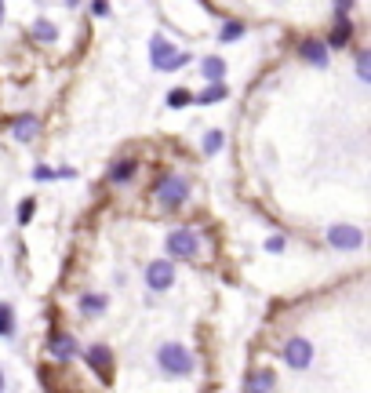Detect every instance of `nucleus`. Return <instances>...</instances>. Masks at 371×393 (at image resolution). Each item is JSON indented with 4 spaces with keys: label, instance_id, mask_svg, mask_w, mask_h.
Listing matches in <instances>:
<instances>
[{
    "label": "nucleus",
    "instance_id": "bb28decb",
    "mask_svg": "<svg viewBox=\"0 0 371 393\" xmlns=\"http://www.w3.org/2000/svg\"><path fill=\"white\" fill-rule=\"evenodd\" d=\"M92 15L106 18V15H109V0H92Z\"/></svg>",
    "mask_w": 371,
    "mask_h": 393
},
{
    "label": "nucleus",
    "instance_id": "4be33fe9",
    "mask_svg": "<svg viewBox=\"0 0 371 393\" xmlns=\"http://www.w3.org/2000/svg\"><path fill=\"white\" fill-rule=\"evenodd\" d=\"M222 142H226V135H222L218 127H211L208 135H204V153H208V157H215V153L222 149Z\"/></svg>",
    "mask_w": 371,
    "mask_h": 393
},
{
    "label": "nucleus",
    "instance_id": "9d476101",
    "mask_svg": "<svg viewBox=\"0 0 371 393\" xmlns=\"http://www.w3.org/2000/svg\"><path fill=\"white\" fill-rule=\"evenodd\" d=\"M48 349H51V357H58V361H70V357H77V354H80V346H77V339H73V335H65V332L51 335Z\"/></svg>",
    "mask_w": 371,
    "mask_h": 393
},
{
    "label": "nucleus",
    "instance_id": "1a4fd4ad",
    "mask_svg": "<svg viewBox=\"0 0 371 393\" xmlns=\"http://www.w3.org/2000/svg\"><path fill=\"white\" fill-rule=\"evenodd\" d=\"M37 131H40V120H37L33 113H22V117H15V124H11V139H15V142H33Z\"/></svg>",
    "mask_w": 371,
    "mask_h": 393
},
{
    "label": "nucleus",
    "instance_id": "4468645a",
    "mask_svg": "<svg viewBox=\"0 0 371 393\" xmlns=\"http://www.w3.org/2000/svg\"><path fill=\"white\" fill-rule=\"evenodd\" d=\"M77 306H80V313H87V317H99V313H106L109 299H106V295H99V292H84Z\"/></svg>",
    "mask_w": 371,
    "mask_h": 393
},
{
    "label": "nucleus",
    "instance_id": "f8f14e48",
    "mask_svg": "<svg viewBox=\"0 0 371 393\" xmlns=\"http://www.w3.org/2000/svg\"><path fill=\"white\" fill-rule=\"evenodd\" d=\"M298 55H302L306 62H313L317 70H324V66H327V48H324L320 40H302V44H298Z\"/></svg>",
    "mask_w": 371,
    "mask_h": 393
},
{
    "label": "nucleus",
    "instance_id": "dca6fc26",
    "mask_svg": "<svg viewBox=\"0 0 371 393\" xmlns=\"http://www.w3.org/2000/svg\"><path fill=\"white\" fill-rule=\"evenodd\" d=\"M229 95V87H226V80H218V84H208L201 95H193V102H201V106H211V102H222Z\"/></svg>",
    "mask_w": 371,
    "mask_h": 393
},
{
    "label": "nucleus",
    "instance_id": "39448f33",
    "mask_svg": "<svg viewBox=\"0 0 371 393\" xmlns=\"http://www.w3.org/2000/svg\"><path fill=\"white\" fill-rule=\"evenodd\" d=\"M284 364H288L291 371H306L313 364V342L302 339V335L288 339V342H284Z\"/></svg>",
    "mask_w": 371,
    "mask_h": 393
},
{
    "label": "nucleus",
    "instance_id": "6ab92c4d",
    "mask_svg": "<svg viewBox=\"0 0 371 393\" xmlns=\"http://www.w3.org/2000/svg\"><path fill=\"white\" fill-rule=\"evenodd\" d=\"M273 389V371H255L248 379V393H270Z\"/></svg>",
    "mask_w": 371,
    "mask_h": 393
},
{
    "label": "nucleus",
    "instance_id": "9b49d317",
    "mask_svg": "<svg viewBox=\"0 0 371 393\" xmlns=\"http://www.w3.org/2000/svg\"><path fill=\"white\" fill-rule=\"evenodd\" d=\"M139 175V161H131V157H124V161H117L113 168H109V182L113 186H124V182H131Z\"/></svg>",
    "mask_w": 371,
    "mask_h": 393
},
{
    "label": "nucleus",
    "instance_id": "cd10ccee",
    "mask_svg": "<svg viewBox=\"0 0 371 393\" xmlns=\"http://www.w3.org/2000/svg\"><path fill=\"white\" fill-rule=\"evenodd\" d=\"M349 8H353V0H335V11H339V15H346Z\"/></svg>",
    "mask_w": 371,
    "mask_h": 393
},
{
    "label": "nucleus",
    "instance_id": "f257e3e1",
    "mask_svg": "<svg viewBox=\"0 0 371 393\" xmlns=\"http://www.w3.org/2000/svg\"><path fill=\"white\" fill-rule=\"evenodd\" d=\"M157 368H161V375L186 379V375H193V354L182 342H164L157 349Z\"/></svg>",
    "mask_w": 371,
    "mask_h": 393
},
{
    "label": "nucleus",
    "instance_id": "393cba45",
    "mask_svg": "<svg viewBox=\"0 0 371 393\" xmlns=\"http://www.w3.org/2000/svg\"><path fill=\"white\" fill-rule=\"evenodd\" d=\"M357 77H360L364 84L371 80V51H360V55H357Z\"/></svg>",
    "mask_w": 371,
    "mask_h": 393
},
{
    "label": "nucleus",
    "instance_id": "20e7f679",
    "mask_svg": "<svg viewBox=\"0 0 371 393\" xmlns=\"http://www.w3.org/2000/svg\"><path fill=\"white\" fill-rule=\"evenodd\" d=\"M189 196V179L186 175H164V179L157 182V201L164 208H182Z\"/></svg>",
    "mask_w": 371,
    "mask_h": 393
},
{
    "label": "nucleus",
    "instance_id": "ddd939ff",
    "mask_svg": "<svg viewBox=\"0 0 371 393\" xmlns=\"http://www.w3.org/2000/svg\"><path fill=\"white\" fill-rule=\"evenodd\" d=\"M201 77H204L208 84L226 80V58H218V55H208V58H201Z\"/></svg>",
    "mask_w": 371,
    "mask_h": 393
},
{
    "label": "nucleus",
    "instance_id": "5701e85b",
    "mask_svg": "<svg viewBox=\"0 0 371 393\" xmlns=\"http://www.w3.org/2000/svg\"><path fill=\"white\" fill-rule=\"evenodd\" d=\"M33 211H37V201H33V196H26V201H22V204L15 208V218H18V226H26L30 218H33Z\"/></svg>",
    "mask_w": 371,
    "mask_h": 393
},
{
    "label": "nucleus",
    "instance_id": "f3484780",
    "mask_svg": "<svg viewBox=\"0 0 371 393\" xmlns=\"http://www.w3.org/2000/svg\"><path fill=\"white\" fill-rule=\"evenodd\" d=\"M73 168H44V164H37L33 168V179L37 182H55V179H73Z\"/></svg>",
    "mask_w": 371,
    "mask_h": 393
},
{
    "label": "nucleus",
    "instance_id": "a878e982",
    "mask_svg": "<svg viewBox=\"0 0 371 393\" xmlns=\"http://www.w3.org/2000/svg\"><path fill=\"white\" fill-rule=\"evenodd\" d=\"M288 248V237H270L266 240V251H284Z\"/></svg>",
    "mask_w": 371,
    "mask_h": 393
},
{
    "label": "nucleus",
    "instance_id": "2eb2a0df",
    "mask_svg": "<svg viewBox=\"0 0 371 393\" xmlns=\"http://www.w3.org/2000/svg\"><path fill=\"white\" fill-rule=\"evenodd\" d=\"M349 37H353V22L339 18V26L332 30V37H327L324 48H327V51H339V48H346V44H349Z\"/></svg>",
    "mask_w": 371,
    "mask_h": 393
},
{
    "label": "nucleus",
    "instance_id": "c756f323",
    "mask_svg": "<svg viewBox=\"0 0 371 393\" xmlns=\"http://www.w3.org/2000/svg\"><path fill=\"white\" fill-rule=\"evenodd\" d=\"M0 393H4V371H0Z\"/></svg>",
    "mask_w": 371,
    "mask_h": 393
},
{
    "label": "nucleus",
    "instance_id": "b1692460",
    "mask_svg": "<svg viewBox=\"0 0 371 393\" xmlns=\"http://www.w3.org/2000/svg\"><path fill=\"white\" fill-rule=\"evenodd\" d=\"M193 102V95L186 92V87H175V92H168V106L171 109H182V106H189Z\"/></svg>",
    "mask_w": 371,
    "mask_h": 393
},
{
    "label": "nucleus",
    "instance_id": "aec40b11",
    "mask_svg": "<svg viewBox=\"0 0 371 393\" xmlns=\"http://www.w3.org/2000/svg\"><path fill=\"white\" fill-rule=\"evenodd\" d=\"M15 335V310H11V302H0V339H8Z\"/></svg>",
    "mask_w": 371,
    "mask_h": 393
},
{
    "label": "nucleus",
    "instance_id": "423d86ee",
    "mask_svg": "<svg viewBox=\"0 0 371 393\" xmlns=\"http://www.w3.org/2000/svg\"><path fill=\"white\" fill-rule=\"evenodd\" d=\"M84 361H87V368H92L102 382H109V375H113V349H109L106 342L87 346L84 349Z\"/></svg>",
    "mask_w": 371,
    "mask_h": 393
},
{
    "label": "nucleus",
    "instance_id": "f03ea898",
    "mask_svg": "<svg viewBox=\"0 0 371 393\" xmlns=\"http://www.w3.org/2000/svg\"><path fill=\"white\" fill-rule=\"evenodd\" d=\"M149 62H153V70H161V73H175L189 62V51H182L179 44H171L168 37L157 33L149 40Z\"/></svg>",
    "mask_w": 371,
    "mask_h": 393
},
{
    "label": "nucleus",
    "instance_id": "7ed1b4c3",
    "mask_svg": "<svg viewBox=\"0 0 371 393\" xmlns=\"http://www.w3.org/2000/svg\"><path fill=\"white\" fill-rule=\"evenodd\" d=\"M164 248L171 258H196V251H201V237H196L189 226H175L164 240Z\"/></svg>",
    "mask_w": 371,
    "mask_h": 393
},
{
    "label": "nucleus",
    "instance_id": "412c9836",
    "mask_svg": "<svg viewBox=\"0 0 371 393\" xmlns=\"http://www.w3.org/2000/svg\"><path fill=\"white\" fill-rule=\"evenodd\" d=\"M248 33V26H244V22H237V18H229L226 22V26L222 30H218V40H222V44H229V40H240V37H244Z\"/></svg>",
    "mask_w": 371,
    "mask_h": 393
},
{
    "label": "nucleus",
    "instance_id": "a211bd4d",
    "mask_svg": "<svg viewBox=\"0 0 371 393\" xmlns=\"http://www.w3.org/2000/svg\"><path fill=\"white\" fill-rule=\"evenodd\" d=\"M33 37L40 40V44H51V40H58V26L51 18H37L33 22Z\"/></svg>",
    "mask_w": 371,
    "mask_h": 393
},
{
    "label": "nucleus",
    "instance_id": "c85d7f7f",
    "mask_svg": "<svg viewBox=\"0 0 371 393\" xmlns=\"http://www.w3.org/2000/svg\"><path fill=\"white\" fill-rule=\"evenodd\" d=\"M0 26H4V0H0Z\"/></svg>",
    "mask_w": 371,
    "mask_h": 393
},
{
    "label": "nucleus",
    "instance_id": "6e6552de",
    "mask_svg": "<svg viewBox=\"0 0 371 393\" xmlns=\"http://www.w3.org/2000/svg\"><path fill=\"white\" fill-rule=\"evenodd\" d=\"M146 284H149V292H168L175 284V262L171 258H153L146 266Z\"/></svg>",
    "mask_w": 371,
    "mask_h": 393
},
{
    "label": "nucleus",
    "instance_id": "0eeeda50",
    "mask_svg": "<svg viewBox=\"0 0 371 393\" xmlns=\"http://www.w3.org/2000/svg\"><path fill=\"white\" fill-rule=\"evenodd\" d=\"M327 244H332L335 251H360L364 244V233L357 226H327Z\"/></svg>",
    "mask_w": 371,
    "mask_h": 393
}]
</instances>
